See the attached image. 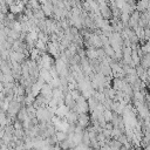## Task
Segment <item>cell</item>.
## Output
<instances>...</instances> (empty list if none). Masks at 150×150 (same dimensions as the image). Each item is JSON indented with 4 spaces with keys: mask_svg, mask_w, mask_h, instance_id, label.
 <instances>
[{
    "mask_svg": "<svg viewBox=\"0 0 150 150\" xmlns=\"http://www.w3.org/2000/svg\"><path fill=\"white\" fill-rule=\"evenodd\" d=\"M77 121L80 122V126H81V127H86V126L88 124V122H89V118H88V116L85 115V114H80V116H79V118H77Z\"/></svg>",
    "mask_w": 150,
    "mask_h": 150,
    "instance_id": "cell-1",
    "label": "cell"
}]
</instances>
